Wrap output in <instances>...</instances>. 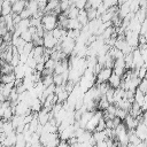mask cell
<instances>
[{
	"label": "cell",
	"mask_w": 147,
	"mask_h": 147,
	"mask_svg": "<svg viewBox=\"0 0 147 147\" xmlns=\"http://www.w3.org/2000/svg\"><path fill=\"white\" fill-rule=\"evenodd\" d=\"M41 26L46 32L53 31L55 28H57V16L53 13L45 14L41 18Z\"/></svg>",
	"instance_id": "cell-1"
},
{
	"label": "cell",
	"mask_w": 147,
	"mask_h": 147,
	"mask_svg": "<svg viewBox=\"0 0 147 147\" xmlns=\"http://www.w3.org/2000/svg\"><path fill=\"white\" fill-rule=\"evenodd\" d=\"M101 118H102V111H101V110H96V111L93 114L92 118H91V119L88 121V123L86 124L85 130H86L87 132H90V133L94 132L95 129H96V126H98V124H99V122L101 121Z\"/></svg>",
	"instance_id": "cell-2"
},
{
	"label": "cell",
	"mask_w": 147,
	"mask_h": 147,
	"mask_svg": "<svg viewBox=\"0 0 147 147\" xmlns=\"http://www.w3.org/2000/svg\"><path fill=\"white\" fill-rule=\"evenodd\" d=\"M60 45H61V51L63 52V53H65L67 55H71L72 54V52H74V49H75V46H76V41L74 40V39H71V38H69V37H67L63 41H61L60 42Z\"/></svg>",
	"instance_id": "cell-3"
},
{
	"label": "cell",
	"mask_w": 147,
	"mask_h": 147,
	"mask_svg": "<svg viewBox=\"0 0 147 147\" xmlns=\"http://www.w3.org/2000/svg\"><path fill=\"white\" fill-rule=\"evenodd\" d=\"M57 44H59V41L54 38L52 31L45 32V34H44V48H46V49H53Z\"/></svg>",
	"instance_id": "cell-4"
},
{
	"label": "cell",
	"mask_w": 147,
	"mask_h": 147,
	"mask_svg": "<svg viewBox=\"0 0 147 147\" xmlns=\"http://www.w3.org/2000/svg\"><path fill=\"white\" fill-rule=\"evenodd\" d=\"M113 75V69L109 68H102L99 74L96 75V84H101V83H108L110 76Z\"/></svg>",
	"instance_id": "cell-5"
},
{
	"label": "cell",
	"mask_w": 147,
	"mask_h": 147,
	"mask_svg": "<svg viewBox=\"0 0 147 147\" xmlns=\"http://www.w3.org/2000/svg\"><path fill=\"white\" fill-rule=\"evenodd\" d=\"M126 71V67H125V61H124V57L122 59H117L115 60V64H114V68H113V72L123 77V75L125 74Z\"/></svg>",
	"instance_id": "cell-6"
},
{
	"label": "cell",
	"mask_w": 147,
	"mask_h": 147,
	"mask_svg": "<svg viewBox=\"0 0 147 147\" xmlns=\"http://www.w3.org/2000/svg\"><path fill=\"white\" fill-rule=\"evenodd\" d=\"M26 7V1H22V0H18V1H11V13L13 14H17L20 15Z\"/></svg>",
	"instance_id": "cell-7"
},
{
	"label": "cell",
	"mask_w": 147,
	"mask_h": 147,
	"mask_svg": "<svg viewBox=\"0 0 147 147\" xmlns=\"http://www.w3.org/2000/svg\"><path fill=\"white\" fill-rule=\"evenodd\" d=\"M134 132H136V134L138 136V138L141 141H145L147 139V126L144 123H139L138 126L136 127Z\"/></svg>",
	"instance_id": "cell-8"
},
{
	"label": "cell",
	"mask_w": 147,
	"mask_h": 147,
	"mask_svg": "<svg viewBox=\"0 0 147 147\" xmlns=\"http://www.w3.org/2000/svg\"><path fill=\"white\" fill-rule=\"evenodd\" d=\"M138 124H139L138 118H134V117H132L131 115H127L126 118L124 119V125L126 126V129H127L129 131H130V130H136V127L138 126Z\"/></svg>",
	"instance_id": "cell-9"
},
{
	"label": "cell",
	"mask_w": 147,
	"mask_h": 147,
	"mask_svg": "<svg viewBox=\"0 0 147 147\" xmlns=\"http://www.w3.org/2000/svg\"><path fill=\"white\" fill-rule=\"evenodd\" d=\"M121 82H122V77L113 72V75L110 76V78L108 80V84H109V86L111 88H115L116 90V88H118L121 86Z\"/></svg>",
	"instance_id": "cell-10"
},
{
	"label": "cell",
	"mask_w": 147,
	"mask_h": 147,
	"mask_svg": "<svg viewBox=\"0 0 147 147\" xmlns=\"http://www.w3.org/2000/svg\"><path fill=\"white\" fill-rule=\"evenodd\" d=\"M129 115H131V116L134 117V118H138L139 116H141V115H142V110H141L140 106H139L138 103L133 102L132 106H131V109H130V111H129Z\"/></svg>",
	"instance_id": "cell-11"
},
{
	"label": "cell",
	"mask_w": 147,
	"mask_h": 147,
	"mask_svg": "<svg viewBox=\"0 0 147 147\" xmlns=\"http://www.w3.org/2000/svg\"><path fill=\"white\" fill-rule=\"evenodd\" d=\"M11 14V1H3L1 6V16L6 17Z\"/></svg>",
	"instance_id": "cell-12"
},
{
	"label": "cell",
	"mask_w": 147,
	"mask_h": 147,
	"mask_svg": "<svg viewBox=\"0 0 147 147\" xmlns=\"http://www.w3.org/2000/svg\"><path fill=\"white\" fill-rule=\"evenodd\" d=\"M64 14L68 16V18L70 20H76L79 15V9H77L75 6H70L69 9L67 11H64Z\"/></svg>",
	"instance_id": "cell-13"
},
{
	"label": "cell",
	"mask_w": 147,
	"mask_h": 147,
	"mask_svg": "<svg viewBox=\"0 0 147 147\" xmlns=\"http://www.w3.org/2000/svg\"><path fill=\"white\" fill-rule=\"evenodd\" d=\"M144 100H145V93H142L139 88H137L136 92H134V102L138 103L141 108V106L144 103Z\"/></svg>",
	"instance_id": "cell-14"
},
{
	"label": "cell",
	"mask_w": 147,
	"mask_h": 147,
	"mask_svg": "<svg viewBox=\"0 0 147 147\" xmlns=\"http://www.w3.org/2000/svg\"><path fill=\"white\" fill-rule=\"evenodd\" d=\"M77 20H78V22H79L83 26H85V25L88 24L90 21H88V18H87V14H86V10H85V9L79 10V15H78Z\"/></svg>",
	"instance_id": "cell-15"
},
{
	"label": "cell",
	"mask_w": 147,
	"mask_h": 147,
	"mask_svg": "<svg viewBox=\"0 0 147 147\" xmlns=\"http://www.w3.org/2000/svg\"><path fill=\"white\" fill-rule=\"evenodd\" d=\"M14 70H15V68L10 63H5L0 68V74L1 75H9V74H14Z\"/></svg>",
	"instance_id": "cell-16"
},
{
	"label": "cell",
	"mask_w": 147,
	"mask_h": 147,
	"mask_svg": "<svg viewBox=\"0 0 147 147\" xmlns=\"http://www.w3.org/2000/svg\"><path fill=\"white\" fill-rule=\"evenodd\" d=\"M16 80V77L14 74H9V75H2L0 78V82L2 84H11Z\"/></svg>",
	"instance_id": "cell-17"
},
{
	"label": "cell",
	"mask_w": 147,
	"mask_h": 147,
	"mask_svg": "<svg viewBox=\"0 0 147 147\" xmlns=\"http://www.w3.org/2000/svg\"><path fill=\"white\" fill-rule=\"evenodd\" d=\"M41 83H42V85H44V87H45V88H47V87H49L51 85H53V84H54L53 75H51V76H45V77H42V79H41Z\"/></svg>",
	"instance_id": "cell-18"
},
{
	"label": "cell",
	"mask_w": 147,
	"mask_h": 147,
	"mask_svg": "<svg viewBox=\"0 0 147 147\" xmlns=\"http://www.w3.org/2000/svg\"><path fill=\"white\" fill-rule=\"evenodd\" d=\"M32 33L29 31V30H26V31H23L22 32V34H21V38L25 41V42H32Z\"/></svg>",
	"instance_id": "cell-19"
},
{
	"label": "cell",
	"mask_w": 147,
	"mask_h": 147,
	"mask_svg": "<svg viewBox=\"0 0 147 147\" xmlns=\"http://www.w3.org/2000/svg\"><path fill=\"white\" fill-rule=\"evenodd\" d=\"M53 79H54V85L55 86H61V85L65 84L62 75H53Z\"/></svg>",
	"instance_id": "cell-20"
},
{
	"label": "cell",
	"mask_w": 147,
	"mask_h": 147,
	"mask_svg": "<svg viewBox=\"0 0 147 147\" xmlns=\"http://www.w3.org/2000/svg\"><path fill=\"white\" fill-rule=\"evenodd\" d=\"M117 108V107H116ZM129 115V113L127 111H125V110H123V109H119V108H117L116 109V114H115V116L116 117H118L121 121H124L125 118H126V116Z\"/></svg>",
	"instance_id": "cell-21"
},
{
	"label": "cell",
	"mask_w": 147,
	"mask_h": 147,
	"mask_svg": "<svg viewBox=\"0 0 147 147\" xmlns=\"http://www.w3.org/2000/svg\"><path fill=\"white\" fill-rule=\"evenodd\" d=\"M137 71H138V77H139V79H145V78H146V76H147V68H146L145 65L141 67L140 69H138Z\"/></svg>",
	"instance_id": "cell-22"
},
{
	"label": "cell",
	"mask_w": 147,
	"mask_h": 147,
	"mask_svg": "<svg viewBox=\"0 0 147 147\" xmlns=\"http://www.w3.org/2000/svg\"><path fill=\"white\" fill-rule=\"evenodd\" d=\"M138 88L142 92V93H147V78H145V79H141V82H140V84H139V86H138Z\"/></svg>",
	"instance_id": "cell-23"
},
{
	"label": "cell",
	"mask_w": 147,
	"mask_h": 147,
	"mask_svg": "<svg viewBox=\"0 0 147 147\" xmlns=\"http://www.w3.org/2000/svg\"><path fill=\"white\" fill-rule=\"evenodd\" d=\"M74 6H75L77 9L83 10V9H85L86 1H85V0H78V1H75V2H74Z\"/></svg>",
	"instance_id": "cell-24"
},
{
	"label": "cell",
	"mask_w": 147,
	"mask_h": 147,
	"mask_svg": "<svg viewBox=\"0 0 147 147\" xmlns=\"http://www.w3.org/2000/svg\"><path fill=\"white\" fill-rule=\"evenodd\" d=\"M139 36H144L145 38H147V20H145L141 23V30H140V34Z\"/></svg>",
	"instance_id": "cell-25"
},
{
	"label": "cell",
	"mask_w": 147,
	"mask_h": 147,
	"mask_svg": "<svg viewBox=\"0 0 147 147\" xmlns=\"http://www.w3.org/2000/svg\"><path fill=\"white\" fill-rule=\"evenodd\" d=\"M141 110L144 113H147V94H145V100H144V103L141 106Z\"/></svg>",
	"instance_id": "cell-26"
},
{
	"label": "cell",
	"mask_w": 147,
	"mask_h": 147,
	"mask_svg": "<svg viewBox=\"0 0 147 147\" xmlns=\"http://www.w3.org/2000/svg\"><path fill=\"white\" fill-rule=\"evenodd\" d=\"M5 101H7V99L3 96V94H2V93H0V103H3Z\"/></svg>",
	"instance_id": "cell-27"
}]
</instances>
